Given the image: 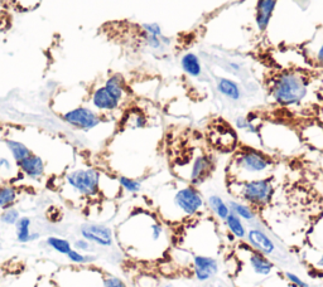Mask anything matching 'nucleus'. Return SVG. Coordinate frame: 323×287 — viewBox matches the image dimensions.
Returning a JSON list of instances; mask_svg holds the SVG:
<instances>
[{"label": "nucleus", "instance_id": "obj_1", "mask_svg": "<svg viewBox=\"0 0 323 287\" xmlns=\"http://www.w3.org/2000/svg\"><path fill=\"white\" fill-rule=\"evenodd\" d=\"M274 170V162L268 154L249 146H241L235 150L226 174L227 180L247 181L269 178Z\"/></svg>", "mask_w": 323, "mask_h": 287}, {"label": "nucleus", "instance_id": "obj_2", "mask_svg": "<svg viewBox=\"0 0 323 287\" xmlns=\"http://www.w3.org/2000/svg\"><path fill=\"white\" fill-rule=\"evenodd\" d=\"M309 92V76L303 69H283L271 79L269 93L271 100L281 106H297Z\"/></svg>", "mask_w": 323, "mask_h": 287}, {"label": "nucleus", "instance_id": "obj_3", "mask_svg": "<svg viewBox=\"0 0 323 287\" xmlns=\"http://www.w3.org/2000/svg\"><path fill=\"white\" fill-rule=\"evenodd\" d=\"M227 188L231 195L254 209L268 206L275 194V185L271 176L247 181L227 180Z\"/></svg>", "mask_w": 323, "mask_h": 287}, {"label": "nucleus", "instance_id": "obj_4", "mask_svg": "<svg viewBox=\"0 0 323 287\" xmlns=\"http://www.w3.org/2000/svg\"><path fill=\"white\" fill-rule=\"evenodd\" d=\"M101 173L94 166L71 169L63 175V187L76 198L96 199L100 197Z\"/></svg>", "mask_w": 323, "mask_h": 287}, {"label": "nucleus", "instance_id": "obj_5", "mask_svg": "<svg viewBox=\"0 0 323 287\" xmlns=\"http://www.w3.org/2000/svg\"><path fill=\"white\" fill-rule=\"evenodd\" d=\"M172 205L181 218L200 216L206 209V200L195 185L187 184L178 188L172 198Z\"/></svg>", "mask_w": 323, "mask_h": 287}, {"label": "nucleus", "instance_id": "obj_6", "mask_svg": "<svg viewBox=\"0 0 323 287\" xmlns=\"http://www.w3.org/2000/svg\"><path fill=\"white\" fill-rule=\"evenodd\" d=\"M60 116L62 121L68 125L70 127L83 131V133L95 130L105 121V117L99 114L96 110H94L88 103H82L80 106L74 107V109L61 114Z\"/></svg>", "mask_w": 323, "mask_h": 287}, {"label": "nucleus", "instance_id": "obj_7", "mask_svg": "<svg viewBox=\"0 0 323 287\" xmlns=\"http://www.w3.org/2000/svg\"><path fill=\"white\" fill-rule=\"evenodd\" d=\"M87 103L90 105L94 110H96L99 114H101L104 117L115 114V112L119 111L121 106H123V103H121L120 101H118L117 98L105 88V86L102 85V83L96 85L95 87H93L88 91Z\"/></svg>", "mask_w": 323, "mask_h": 287}, {"label": "nucleus", "instance_id": "obj_8", "mask_svg": "<svg viewBox=\"0 0 323 287\" xmlns=\"http://www.w3.org/2000/svg\"><path fill=\"white\" fill-rule=\"evenodd\" d=\"M209 140L220 151H234L238 149L239 138L235 130L222 121L215 122L209 130Z\"/></svg>", "mask_w": 323, "mask_h": 287}, {"label": "nucleus", "instance_id": "obj_9", "mask_svg": "<svg viewBox=\"0 0 323 287\" xmlns=\"http://www.w3.org/2000/svg\"><path fill=\"white\" fill-rule=\"evenodd\" d=\"M80 237L85 238L95 247L111 248L115 243V233L109 226L102 223H85L79 229Z\"/></svg>", "mask_w": 323, "mask_h": 287}, {"label": "nucleus", "instance_id": "obj_10", "mask_svg": "<svg viewBox=\"0 0 323 287\" xmlns=\"http://www.w3.org/2000/svg\"><path fill=\"white\" fill-rule=\"evenodd\" d=\"M214 171V160L210 155L201 152L196 155L192 162L188 164V173L186 174V179L191 185H198L203 183L211 173Z\"/></svg>", "mask_w": 323, "mask_h": 287}, {"label": "nucleus", "instance_id": "obj_11", "mask_svg": "<svg viewBox=\"0 0 323 287\" xmlns=\"http://www.w3.org/2000/svg\"><path fill=\"white\" fill-rule=\"evenodd\" d=\"M192 268L198 281H209L219 272V262L215 257L196 254L192 257Z\"/></svg>", "mask_w": 323, "mask_h": 287}, {"label": "nucleus", "instance_id": "obj_12", "mask_svg": "<svg viewBox=\"0 0 323 287\" xmlns=\"http://www.w3.org/2000/svg\"><path fill=\"white\" fill-rule=\"evenodd\" d=\"M302 53L309 64L323 69V28L318 29L308 42L304 43Z\"/></svg>", "mask_w": 323, "mask_h": 287}, {"label": "nucleus", "instance_id": "obj_13", "mask_svg": "<svg viewBox=\"0 0 323 287\" xmlns=\"http://www.w3.org/2000/svg\"><path fill=\"white\" fill-rule=\"evenodd\" d=\"M246 240L252 249L260 252L264 256L268 257L275 253V243L262 228H250L249 232L246 233Z\"/></svg>", "mask_w": 323, "mask_h": 287}, {"label": "nucleus", "instance_id": "obj_14", "mask_svg": "<svg viewBox=\"0 0 323 287\" xmlns=\"http://www.w3.org/2000/svg\"><path fill=\"white\" fill-rule=\"evenodd\" d=\"M18 165L20 175L26 176L29 180H40L45 175V163L42 156L37 154L29 155L24 160H21Z\"/></svg>", "mask_w": 323, "mask_h": 287}, {"label": "nucleus", "instance_id": "obj_15", "mask_svg": "<svg viewBox=\"0 0 323 287\" xmlns=\"http://www.w3.org/2000/svg\"><path fill=\"white\" fill-rule=\"evenodd\" d=\"M278 0H258L255 7V25L259 32H266L275 12Z\"/></svg>", "mask_w": 323, "mask_h": 287}, {"label": "nucleus", "instance_id": "obj_16", "mask_svg": "<svg viewBox=\"0 0 323 287\" xmlns=\"http://www.w3.org/2000/svg\"><path fill=\"white\" fill-rule=\"evenodd\" d=\"M102 85L105 86V88H106L118 101H120L123 105L126 102V100L129 98V87L123 74H109V76L104 80Z\"/></svg>", "mask_w": 323, "mask_h": 287}, {"label": "nucleus", "instance_id": "obj_17", "mask_svg": "<svg viewBox=\"0 0 323 287\" xmlns=\"http://www.w3.org/2000/svg\"><path fill=\"white\" fill-rule=\"evenodd\" d=\"M32 219L28 216H20L17 223L14 224L15 229V238L21 245H27V243L36 242L40 240L42 234L38 230L32 229Z\"/></svg>", "mask_w": 323, "mask_h": 287}, {"label": "nucleus", "instance_id": "obj_18", "mask_svg": "<svg viewBox=\"0 0 323 287\" xmlns=\"http://www.w3.org/2000/svg\"><path fill=\"white\" fill-rule=\"evenodd\" d=\"M249 252V256H247V264H249L250 268L254 271L255 275L259 276H269L271 273V271L274 270V264L266 256H264L260 252L255 251L251 247L247 248Z\"/></svg>", "mask_w": 323, "mask_h": 287}, {"label": "nucleus", "instance_id": "obj_19", "mask_svg": "<svg viewBox=\"0 0 323 287\" xmlns=\"http://www.w3.org/2000/svg\"><path fill=\"white\" fill-rule=\"evenodd\" d=\"M3 144H4V147L8 151V154L15 162V164H19L21 160H24L29 155L33 154L31 147L24 144L23 141L15 140V139L12 138H5L3 140Z\"/></svg>", "mask_w": 323, "mask_h": 287}, {"label": "nucleus", "instance_id": "obj_20", "mask_svg": "<svg viewBox=\"0 0 323 287\" xmlns=\"http://www.w3.org/2000/svg\"><path fill=\"white\" fill-rule=\"evenodd\" d=\"M227 204L230 206L231 213L238 216L239 218H241L246 223H255L258 221L257 209H254L252 206L246 204V203L238 199H231L228 200Z\"/></svg>", "mask_w": 323, "mask_h": 287}, {"label": "nucleus", "instance_id": "obj_21", "mask_svg": "<svg viewBox=\"0 0 323 287\" xmlns=\"http://www.w3.org/2000/svg\"><path fill=\"white\" fill-rule=\"evenodd\" d=\"M18 176H20L19 169L10 155H0V181L13 183Z\"/></svg>", "mask_w": 323, "mask_h": 287}, {"label": "nucleus", "instance_id": "obj_22", "mask_svg": "<svg viewBox=\"0 0 323 287\" xmlns=\"http://www.w3.org/2000/svg\"><path fill=\"white\" fill-rule=\"evenodd\" d=\"M181 67L183 72L190 77H192V79H200L202 76V72H203L200 57L192 52L184 53L182 56Z\"/></svg>", "mask_w": 323, "mask_h": 287}, {"label": "nucleus", "instance_id": "obj_23", "mask_svg": "<svg viewBox=\"0 0 323 287\" xmlns=\"http://www.w3.org/2000/svg\"><path fill=\"white\" fill-rule=\"evenodd\" d=\"M19 199V189L13 183H0V209L14 206Z\"/></svg>", "mask_w": 323, "mask_h": 287}, {"label": "nucleus", "instance_id": "obj_24", "mask_svg": "<svg viewBox=\"0 0 323 287\" xmlns=\"http://www.w3.org/2000/svg\"><path fill=\"white\" fill-rule=\"evenodd\" d=\"M302 139L311 146L318 150H323V130L321 123H309L304 127Z\"/></svg>", "mask_w": 323, "mask_h": 287}, {"label": "nucleus", "instance_id": "obj_25", "mask_svg": "<svg viewBox=\"0 0 323 287\" xmlns=\"http://www.w3.org/2000/svg\"><path fill=\"white\" fill-rule=\"evenodd\" d=\"M217 91L223 96V97L228 98L230 101H239L241 98V88L233 80H228L222 77L217 81Z\"/></svg>", "mask_w": 323, "mask_h": 287}, {"label": "nucleus", "instance_id": "obj_26", "mask_svg": "<svg viewBox=\"0 0 323 287\" xmlns=\"http://www.w3.org/2000/svg\"><path fill=\"white\" fill-rule=\"evenodd\" d=\"M206 204L209 205L210 211H211L220 221H225L226 217L231 213L230 206H228L227 203L217 194L209 195V198H207L206 200Z\"/></svg>", "mask_w": 323, "mask_h": 287}, {"label": "nucleus", "instance_id": "obj_27", "mask_svg": "<svg viewBox=\"0 0 323 287\" xmlns=\"http://www.w3.org/2000/svg\"><path fill=\"white\" fill-rule=\"evenodd\" d=\"M123 122L125 127L131 128V130H139V128L147 127L148 117L141 110L133 109L126 112Z\"/></svg>", "mask_w": 323, "mask_h": 287}, {"label": "nucleus", "instance_id": "obj_28", "mask_svg": "<svg viewBox=\"0 0 323 287\" xmlns=\"http://www.w3.org/2000/svg\"><path fill=\"white\" fill-rule=\"evenodd\" d=\"M225 226L227 228L228 232L236 238V240H245L246 238V227H245L244 221L241 218H239L238 216H235L234 213H230L226 217Z\"/></svg>", "mask_w": 323, "mask_h": 287}, {"label": "nucleus", "instance_id": "obj_29", "mask_svg": "<svg viewBox=\"0 0 323 287\" xmlns=\"http://www.w3.org/2000/svg\"><path fill=\"white\" fill-rule=\"evenodd\" d=\"M235 127L247 135H257L260 136V130L262 125L257 122V119L251 117L250 115L247 116H239L235 119Z\"/></svg>", "mask_w": 323, "mask_h": 287}, {"label": "nucleus", "instance_id": "obj_30", "mask_svg": "<svg viewBox=\"0 0 323 287\" xmlns=\"http://www.w3.org/2000/svg\"><path fill=\"white\" fill-rule=\"evenodd\" d=\"M44 243L48 248L55 251L56 253L62 254V256H66L72 249V243L66 238L58 237V236H48Z\"/></svg>", "mask_w": 323, "mask_h": 287}, {"label": "nucleus", "instance_id": "obj_31", "mask_svg": "<svg viewBox=\"0 0 323 287\" xmlns=\"http://www.w3.org/2000/svg\"><path fill=\"white\" fill-rule=\"evenodd\" d=\"M141 38L144 45L149 48L150 50L154 52H161V50L167 49L171 45V39L167 37H154V36H147V34L141 33Z\"/></svg>", "mask_w": 323, "mask_h": 287}, {"label": "nucleus", "instance_id": "obj_32", "mask_svg": "<svg viewBox=\"0 0 323 287\" xmlns=\"http://www.w3.org/2000/svg\"><path fill=\"white\" fill-rule=\"evenodd\" d=\"M66 257L71 264L77 265V266H87V265H93L94 262L98 261V256L94 252L93 253H83V252H79L74 248L66 254Z\"/></svg>", "mask_w": 323, "mask_h": 287}, {"label": "nucleus", "instance_id": "obj_33", "mask_svg": "<svg viewBox=\"0 0 323 287\" xmlns=\"http://www.w3.org/2000/svg\"><path fill=\"white\" fill-rule=\"evenodd\" d=\"M118 181H119L121 190L129 193V194H136V193L142 190V181L139 179L130 178V176L126 175H119L118 176Z\"/></svg>", "mask_w": 323, "mask_h": 287}, {"label": "nucleus", "instance_id": "obj_34", "mask_svg": "<svg viewBox=\"0 0 323 287\" xmlns=\"http://www.w3.org/2000/svg\"><path fill=\"white\" fill-rule=\"evenodd\" d=\"M20 212L19 209L15 208V206H10V208L3 209L2 213H0V222L5 226H13L17 223L18 219L20 218Z\"/></svg>", "mask_w": 323, "mask_h": 287}, {"label": "nucleus", "instance_id": "obj_35", "mask_svg": "<svg viewBox=\"0 0 323 287\" xmlns=\"http://www.w3.org/2000/svg\"><path fill=\"white\" fill-rule=\"evenodd\" d=\"M141 33L147 34V36H154V37H163V28L160 27L159 23H143L141 25Z\"/></svg>", "mask_w": 323, "mask_h": 287}, {"label": "nucleus", "instance_id": "obj_36", "mask_svg": "<svg viewBox=\"0 0 323 287\" xmlns=\"http://www.w3.org/2000/svg\"><path fill=\"white\" fill-rule=\"evenodd\" d=\"M72 248L76 249V251L79 252H83V253H93V252L95 251V246L82 237L76 238V240L72 242Z\"/></svg>", "mask_w": 323, "mask_h": 287}, {"label": "nucleus", "instance_id": "obj_37", "mask_svg": "<svg viewBox=\"0 0 323 287\" xmlns=\"http://www.w3.org/2000/svg\"><path fill=\"white\" fill-rule=\"evenodd\" d=\"M10 2L21 12H29V10L36 9L42 0H10Z\"/></svg>", "mask_w": 323, "mask_h": 287}, {"label": "nucleus", "instance_id": "obj_38", "mask_svg": "<svg viewBox=\"0 0 323 287\" xmlns=\"http://www.w3.org/2000/svg\"><path fill=\"white\" fill-rule=\"evenodd\" d=\"M102 287H126V285L120 277L107 275L102 278Z\"/></svg>", "mask_w": 323, "mask_h": 287}, {"label": "nucleus", "instance_id": "obj_39", "mask_svg": "<svg viewBox=\"0 0 323 287\" xmlns=\"http://www.w3.org/2000/svg\"><path fill=\"white\" fill-rule=\"evenodd\" d=\"M285 277H287V280H289L293 285H295L297 287H308V285H307L303 280H301L297 275H294V273L285 272Z\"/></svg>", "mask_w": 323, "mask_h": 287}, {"label": "nucleus", "instance_id": "obj_40", "mask_svg": "<svg viewBox=\"0 0 323 287\" xmlns=\"http://www.w3.org/2000/svg\"><path fill=\"white\" fill-rule=\"evenodd\" d=\"M228 66H230L231 68H233V69H235V71H239V69L241 68L240 64H239V63H235V62H230V64H228Z\"/></svg>", "mask_w": 323, "mask_h": 287}, {"label": "nucleus", "instance_id": "obj_41", "mask_svg": "<svg viewBox=\"0 0 323 287\" xmlns=\"http://www.w3.org/2000/svg\"><path fill=\"white\" fill-rule=\"evenodd\" d=\"M317 266H319V267H323V253L321 254V256H319L318 261H317Z\"/></svg>", "mask_w": 323, "mask_h": 287}, {"label": "nucleus", "instance_id": "obj_42", "mask_svg": "<svg viewBox=\"0 0 323 287\" xmlns=\"http://www.w3.org/2000/svg\"><path fill=\"white\" fill-rule=\"evenodd\" d=\"M319 123H321V126H322V130H323V110H322V112H321V114H319Z\"/></svg>", "mask_w": 323, "mask_h": 287}, {"label": "nucleus", "instance_id": "obj_43", "mask_svg": "<svg viewBox=\"0 0 323 287\" xmlns=\"http://www.w3.org/2000/svg\"><path fill=\"white\" fill-rule=\"evenodd\" d=\"M164 287H172L171 285H167V286H164Z\"/></svg>", "mask_w": 323, "mask_h": 287}]
</instances>
